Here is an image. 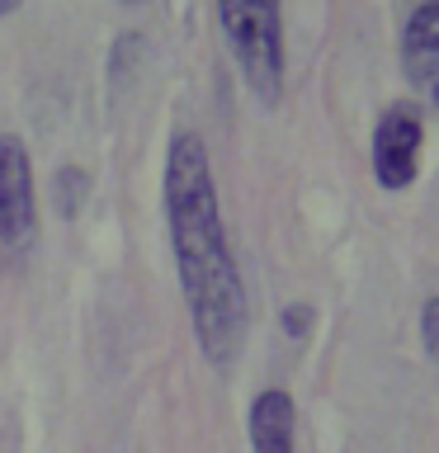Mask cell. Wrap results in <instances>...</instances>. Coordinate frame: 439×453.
<instances>
[{
    "label": "cell",
    "mask_w": 439,
    "mask_h": 453,
    "mask_svg": "<svg viewBox=\"0 0 439 453\" xmlns=\"http://www.w3.org/2000/svg\"><path fill=\"white\" fill-rule=\"evenodd\" d=\"M166 222L194 335L212 368H232L246 335V283L218 208V180L198 133H180L166 156Z\"/></svg>",
    "instance_id": "1"
},
{
    "label": "cell",
    "mask_w": 439,
    "mask_h": 453,
    "mask_svg": "<svg viewBox=\"0 0 439 453\" xmlns=\"http://www.w3.org/2000/svg\"><path fill=\"white\" fill-rule=\"evenodd\" d=\"M222 34L232 42V57L246 76L250 95L260 104H279L283 95V14L274 0L246 5V0H227L218 10Z\"/></svg>",
    "instance_id": "2"
},
{
    "label": "cell",
    "mask_w": 439,
    "mask_h": 453,
    "mask_svg": "<svg viewBox=\"0 0 439 453\" xmlns=\"http://www.w3.org/2000/svg\"><path fill=\"white\" fill-rule=\"evenodd\" d=\"M38 241V194H34V161L14 133L0 137V260L14 265Z\"/></svg>",
    "instance_id": "3"
},
{
    "label": "cell",
    "mask_w": 439,
    "mask_h": 453,
    "mask_svg": "<svg viewBox=\"0 0 439 453\" xmlns=\"http://www.w3.org/2000/svg\"><path fill=\"white\" fill-rule=\"evenodd\" d=\"M425 151V119L416 104H392L374 127V175L382 189H406L420 175Z\"/></svg>",
    "instance_id": "4"
},
{
    "label": "cell",
    "mask_w": 439,
    "mask_h": 453,
    "mask_svg": "<svg viewBox=\"0 0 439 453\" xmlns=\"http://www.w3.org/2000/svg\"><path fill=\"white\" fill-rule=\"evenodd\" d=\"M293 396L283 388H265L246 411V434H250V453H297L293 444Z\"/></svg>",
    "instance_id": "5"
},
{
    "label": "cell",
    "mask_w": 439,
    "mask_h": 453,
    "mask_svg": "<svg viewBox=\"0 0 439 453\" xmlns=\"http://www.w3.org/2000/svg\"><path fill=\"white\" fill-rule=\"evenodd\" d=\"M402 66L406 76L430 90L435 71H439V10L435 5H416L402 24Z\"/></svg>",
    "instance_id": "6"
},
{
    "label": "cell",
    "mask_w": 439,
    "mask_h": 453,
    "mask_svg": "<svg viewBox=\"0 0 439 453\" xmlns=\"http://www.w3.org/2000/svg\"><path fill=\"white\" fill-rule=\"evenodd\" d=\"M85 184H90V180H85V170H76V165H66L62 175H57V203H62V212H66V218L81 208V194H85Z\"/></svg>",
    "instance_id": "7"
},
{
    "label": "cell",
    "mask_w": 439,
    "mask_h": 453,
    "mask_svg": "<svg viewBox=\"0 0 439 453\" xmlns=\"http://www.w3.org/2000/svg\"><path fill=\"white\" fill-rule=\"evenodd\" d=\"M435 321H439V297H425V307H420V340H425V354H435V349H439Z\"/></svg>",
    "instance_id": "8"
},
{
    "label": "cell",
    "mask_w": 439,
    "mask_h": 453,
    "mask_svg": "<svg viewBox=\"0 0 439 453\" xmlns=\"http://www.w3.org/2000/svg\"><path fill=\"white\" fill-rule=\"evenodd\" d=\"M307 321H312L307 303H293L289 311H283V331H289V335H307Z\"/></svg>",
    "instance_id": "9"
}]
</instances>
